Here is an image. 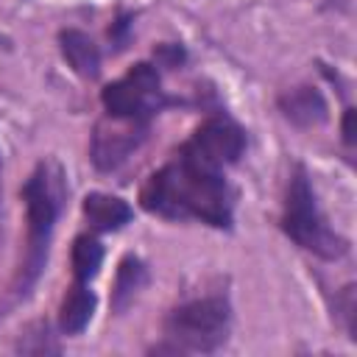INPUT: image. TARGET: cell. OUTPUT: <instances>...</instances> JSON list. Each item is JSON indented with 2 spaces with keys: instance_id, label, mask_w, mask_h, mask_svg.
I'll return each instance as SVG.
<instances>
[{
  "instance_id": "8",
  "label": "cell",
  "mask_w": 357,
  "mask_h": 357,
  "mask_svg": "<svg viewBox=\"0 0 357 357\" xmlns=\"http://www.w3.org/2000/svg\"><path fill=\"white\" fill-rule=\"evenodd\" d=\"M279 112L287 123L298 128H312L329 120L326 98L315 86H293L279 95Z\"/></svg>"
},
{
  "instance_id": "9",
  "label": "cell",
  "mask_w": 357,
  "mask_h": 357,
  "mask_svg": "<svg viewBox=\"0 0 357 357\" xmlns=\"http://www.w3.org/2000/svg\"><path fill=\"white\" fill-rule=\"evenodd\" d=\"M81 209H84V218L89 220V226L98 231H117L126 223H131V218H134V209L123 198L109 195V192H89L84 198Z\"/></svg>"
},
{
  "instance_id": "3",
  "label": "cell",
  "mask_w": 357,
  "mask_h": 357,
  "mask_svg": "<svg viewBox=\"0 0 357 357\" xmlns=\"http://www.w3.org/2000/svg\"><path fill=\"white\" fill-rule=\"evenodd\" d=\"M282 231L301 245L304 251L321 257V259H340L349 251L346 237L332 231L315 204V192L310 187L307 173L298 167L287 184L284 195V212H282Z\"/></svg>"
},
{
  "instance_id": "13",
  "label": "cell",
  "mask_w": 357,
  "mask_h": 357,
  "mask_svg": "<svg viewBox=\"0 0 357 357\" xmlns=\"http://www.w3.org/2000/svg\"><path fill=\"white\" fill-rule=\"evenodd\" d=\"M70 259H73L75 282H89V279H95L98 271H100V262H103V245H100V240L92 237V234H78V237L73 240Z\"/></svg>"
},
{
  "instance_id": "12",
  "label": "cell",
  "mask_w": 357,
  "mask_h": 357,
  "mask_svg": "<svg viewBox=\"0 0 357 357\" xmlns=\"http://www.w3.org/2000/svg\"><path fill=\"white\" fill-rule=\"evenodd\" d=\"M145 282H148V271H145L142 259L134 257V254H126V257L120 259V265H117V273H114V284H112V310H114V312H123V310L134 301V296L145 287Z\"/></svg>"
},
{
  "instance_id": "6",
  "label": "cell",
  "mask_w": 357,
  "mask_h": 357,
  "mask_svg": "<svg viewBox=\"0 0 357 357\" xmlns=\"http://www.w3.org/2000/svg\"><path fill=\"white\" fill-rule=\"evenodd\" d=\"M243 148L245 134L237 123H231L229 117H209L181 145V153L212 170H223L226 165H234L243 156Z\"/></svg>"
},
{
  "instance_id": "1",
  "label": "cell",
  "mask_w": 357,
  "mask_h": 357,
  "mask_svg": "<svg viewBox=\"0 0 357 357\" xmlns=\"http://www.w3.org/2000/svg\"><path fill=\"white\" fill-rule=\"evenodd\" d=\"M139 204L165 220H198L215 229L231 226V190L223 173L181 151L148 176L139 190Z\"/></svg>"
},
{
  "instance_id": "15",
  "label": "cell",
  "mask_w": 357,
  "mask_h": 357,
  "mask_svg": "<svg viewBox=\"0 0 357 357\" xmlns=\"http://www.w3.org/2000/svg\"><path fill=\"white\" fill-rule=\"evenodd\" d=\"M354 117H357V112L354 109H346V114H343V142L349 148L354 145Z\"/></svg>"
},
{
  "instance_id": "10",
  "label": "cell",
  "mask_w": 357,
  "mask_h": 357,
  "mask_svg": "<svg viewBox=\"0 0 357 357\" xmlns=\"http://www.w3.org/2000/svg\"><path fill=\"white\" fill-rule=\"evenodd\" d=\"M59 47H61V56L64 61L81 75V78H98L100 75V47L84 33V31H75V28H67L59 33Z\"/></svg>"
},
{
  "instance_id": "14",
  "label": "cell",
  "mask_w": 357,
  "mask_h": 357,
  "mask_svg": "<svg viewBox=\"0 0 357 357\" xmlns=\"http://www.w3.org/2000/svg\"><path fill=\"white\" fill-rule=\"evenodd\" d=\"M153 59H156L159 67H176V64L184 59V50H181L178 45H159V47L153 50Z\"/></svg>"
},
{
  "instance_id": "2",
  "label": "cell",
  "mask_w": 357,
  "mask_h": 357,
  "mask_svg": "<svg viewBox=\"0 0 357 357\" xmlns=\"http://www.w3.org/2000/svg\"><path fill=\"white\" fill-rule=\"evenodd\" d=\"M22 201H25V251H22L20 268L11 282L14 301L25 298L31 293V287L36 284V279L47 262L50 237H53V226H56V215H59V198L53 192L50 170L45 162L28 176V181L22 187Z\"/></svg>"
},
{
  "instance_id": "4",
  "label": "cell",
  "mask_w": 357,
  "mask_h": 357,
  "mask_svg": "<svg viewBox=\"0 0 357 357\" xmlns=\"http://www.w3.org/2000/svg\"><path fill=\"white\" fill-rule=\"evenodd\" d=\"M231 324L229 301L220 296H204L192 298L187 304H178L165 318L167 346H156L153 351H215L226 343Z\"/></svg>"
},
{
  "instance_id": "5",
  "label": "cell",
  "mask_w": 357,
  "mask_h": 357,
  "mask_svg": "<svg viewBox=\"0 0 357 357\" xmlns=\"http://www.w3.org/2000/svg\"><path fill=\"white\" fill-rule=\"evenodd\" d=\"M100 103H103L106 114L131 117V120H151L165 106V92H162L156 64L139 61L123 78L106 84L100 92Z\"/></svg>"
},
{
  "instance_id": "11",
  "label": "cell",
  "mask_w": 357,
  "mask_h": 357,
  "mask_svg": "<svg viewBox=\"0 0 357 357\" xmlns=\"http://www.w3.org/2000/svg\"><path fill=\"white\" fill-rule=\"evenodd\" d=\"M95 293L86 287V282H75L64 298H61V307H59V326L64 335H81L86 329V324L92 321L95 315Z\"/></svg>"
},
{
  "instance_id": "7",
  "label": "cell",
  "mask_w": 357,
  "mask_h": 357,
  "mask_svg": "<svg viewBox=\"0 0 357 357\" xmlns=\"http://www.w3.org/2000/svg\"><path fill=\"white\" fill-rule=\"evenodd\" d=\"M148 134V120H131V117H114L106 114L92 134L89 156L92 165L103 173L117 170L145 139Z\"/></svg>"
}]
</instances>
